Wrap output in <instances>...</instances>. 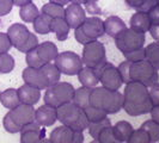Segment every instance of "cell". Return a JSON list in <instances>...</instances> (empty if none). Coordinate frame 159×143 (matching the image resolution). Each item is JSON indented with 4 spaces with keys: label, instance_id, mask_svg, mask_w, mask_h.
Returning <instances> with one entry per match:
<instances>
[{
    "label": "cell",
    "instance_id": "obj_1",
    "mask_svg": "<svg viewBox=\"0 0 159 143\" xmlns=\"http://www.w3.org/2000/svg\"><path fill=\"white\" fill-rule=\"evenodd\" d=\"M153 107L148 87L140 82L132 81L126 84L123 92V106L122 109L132 117L143 116L150 113Z\"/></svg>",
    "mask_w": 159,
    "mask_h": 143
},
{
    "label": "cell",
    "instance_id": "obj_2",
    "mask_svg": "<svg viewBox=\"0 0 159 143\" xmlns=\"http://www.w3.org/2000/svg\"><path fill=\"white\" fill-rule=\"evenodd\" d=\"M90 105L104 111L107 115H114L123 106V94L119 91H111L105 87H93L90 94Z\"/></svg>",
    "mask_w": 159,
    "mask_h": 143
},
{
    "label": "cell",
    "instance_id": "obj_3",
    "mask_svg": "<svg viewBox=\"0 0 159 143\" xmlns=\"http://www.w3.org/2000/svg\"><path fill=\"white\" fill-rule=\"evenodd\" d=\"M56 110H57V120L62 125L70 127L74 130L83 131V132L85 129H88L90 122L85 112L73 102L64 104Z\"/></svg>",
    "mask_w": 159,
    "mask_h": 143
},
{
    "label": "cell",
    "instance_id": "obj_4",
    "mask_svg": "<svg viewBox=\"0 0 159 143\" xmlns=\"http://www.w3.org/2000/svg\"><path fill=\"white\" fill-rule=\"evenodd\" d=\"M104 33V20L96 16L86 17L84 23L74 29V37L83 46L91 41L98 40Z\"/></svg>",
    "mask_w": 159,
    "mask_h": 143
},
{
    "label": "cell",
    "instance_id": "obj_5",
    "mask_svg": "<svg viewBox=\"0 0 159 143\" xmlns=\"http://www.w3.org/2000/svg\"><path fill=\"white\" fill-rule=\"evenodd\" d=\"M75 88L70 82L59 81L52 87H48L44 93V104L53 107H60L61 105L73 102Z\"/></svg>",
    "mask_w": 159,
    "mask_h": 143
},
{
    "label": "cell",
    "instance_id": "obj_6",
    "mask_svg": "<svg viewBox=\"0 0 159 143\" xmlns=\"http://www.w3.org/2000/svg\"><path fill=\"white\" fill-rule=\"evenodd\" d=\"M129 75H130V81L140 82L147 87L159 81L158 71L146 58L138 62H132Z\"/></svg>",
    "mask_w": 159,
    "mask_h": 143
},
{
    "label": "cell",
    "instance_id": "obj_7",
    "mask_svg": "<svg viewBox=\"0 0 159 143\" xmlns=\"http://www.w3.org/2000/svg\"><path fill=\"white\" fill-rule=\"evenodd\" d=\"M105 47L99 41H91L86 44H84L83 48V63L86 67H90L92 69H97L102 67L107 62V54H105Z\"/></svg>",
    "mask_w": 159,
    "mask_h": 143
},
{
    "label": "cell",
    "instance_id": "obj_8",
    "mask_svg": "<svg viewBox=\"0 0 159 143\" xmlns=\"http://www.w3.org/2000/svg\"><path fill=\"white\" fill-rule=\"evenodd\" d=\"M114 40H115L116 48L122 54H125V53H129L143 48L146 37H145V32L136 31L132 28H127L120 35H117Z\"/></svg>",
    "mask_w": 159,
    "mask_h": 143
},
{
    "label": "cell",
    "instance_id": "obj_9",
    "mask_svg": "<svg viewBox=\"0 0 159 143\" xmlns=\"http://www.w3.org/2000/svg\"><path fill=\"white\" fill-rule=\"evenodd\" d=\"M54 63L59 68L61 74L65 75H78L80 69L84 67L83 60L78 54L73 51H62L59 53L56 58L54 60Z\"/></svg>",
    "mask_w": 159,
    "mask_h": 143
},
{
    "label": "cell",
    "instance_id": "obj_10",
    "mask_svg": "<svg viewBox=\"0 0 159 143\" xmlns=\"http://www.w3.org/2000/svg\"><path fill=\"white\" fill-rule=\"evenodd\" d=\"M96 74L99 79V82L102 84V86L111 91H119L123 81L120 75V72L117 67H115L114 64L109 63L108 61L99 68L95 69Z\"/></svg>",
    "mask_w": 159,
    "mask_h": 143
},
{
    "label": "cell",
    "instance_id": "obj_11",
    "mask_svg": "<svg viewBox=\"0 0 159 143\" xmlns=\"http://www.w3.org/2000/svg\"><path fill=\"white\" fill-rule=\"evenodd\" d=\"M49 140L52 141V143H83L84 134L83 131H78L70 127L61 125L50 132Z\"/></svg>",
    "mask_w": 159,
    "mask_h": 143
},
{
    "label": "cell",
    "instance_id": "obj_12",
    "mask_svg": "<svg viewBox=\"0 0 159 143\" xmlns=\"http://www.w3.org/2000/svg\"><path fill=\"white\" fill-rule=\"evenodd\" d=\"M35 109L32 105H26V104H19L18 106H16L15 109L10 110L8 113L12 117V119L16 122V124H18L20 128H23L24 125L35 122Z\"/></svg>",
    "mask_w": 159,
    "mask_h": 143
},
{
    "label": "cell",
    "instance_id": "obj_13",
    "mask_svg": "<svg viewBox=\"0 0 159 143\" xmlns=\"http://www.w3.org/2000/svg\"><path fill=\"white\" fill-rule=\"evenodd\" d=\"M64 18L71 29H77L86 19V12L81 5L71 2L65 7Z\"/></svg>",
    "mask_w": 159,
    "mask_h": 143
},
{
    "label": "cell",
    "instance_id": "obj_14",
    "mask_svg": "<svg viewBox=\"0 0 159 143\" xmlns=\"http://www.w3.org/2000/svg\"><path fill=\"white\" fill-rule=\"evenodd\" d=\"M22 76L25 84L39 88V89H47L48 81L44 75L43 71L41 68H32V67H26L22 73Z\"/></svg>",
    "mask_w": 159,
    "mask_h": 143
},
{
    "label": "cell",
    "instance_id": "obj_15",
    "mask_svg": "<svg viewBox=\"0 0 159 143\" xmlns=\"http://www.w3.org/2000/svg\"><path fill=\"white\" fill-rule=\"evenodd\" d=\"M42 128L36 120L24 125L20 130V143H36L41 138H44L46 129Z\"/></svg>",
    "mask_w": 159,
    "mask_h": 143
},
{
    "label": "cell",
    "instance_id": "obj_16",
    "mask_svg": "<svg viewBox=\"0 0 159 143\" xmlns=\"http://www.w3.org/2000/svg\"><path fill=\"white\" fill-rule=\"evenodd\" d=\"M7 35L10 41H11L12 47H15L18 50L26 42V40L29 38L30 31L26 28V25L15 23L7 29Z\"/></svg>",
    "mask_w": 159,
    "mask_h": 143
},
{
    "label": "cell",
    "instance_id": "obj_17",
    "mask_svg": "<svg viewBox=\"0 0 159 143\" xmlns=\"http://www.w3.org/2000/svg\"><path fill=\"white\" fill-rule=\"evenodd\" d=\"M35 120L41 127H52L57 120V110L56 107L43 104L35 111Z\"/></svg>",
    "mask_w": 159,
    "mask_h": 143
},
{
    "label": "cell",
    "instance_id": "obj_18",
    "mask_svg": "<svg viewBox=\"0 0 159 143\" xmlns=\"http://www.w3.org/2000/svg\"><path fill=\"white\" fill-rule=\"evenodd\" d=\"M18 92V97L22 104H26V105H35L39 103L41 98V89L30 86L28 84H24L20 87L17 89Z\"/></svg>",
    "mask_w": 159,
    "mask_h": 143
},
{
    "label": "cell",
    "instance_id": "obj_19",
    "mask_svg": "<svg viewBox=\"0 0 159 143\" xmlns=\"http://www.w3.org/2000/svg\"><path fill=\"white\" fill-rule=\"evenodd\" d=\"M130 28L133 30L140 32H148L150 28H151V20H150V17L147 12H143V11H136L133 16L130 17Z\"/></svg>",
    "mask_w": 159,
    "mask_h": 143
},
{
    "label": "cell",
    "instance_id": "obj_20",
    "mask_svg": "<svg viewBox=\"0 0 159 143\" xmlns=\"http://www.w3.org/2000/svg\"><path fill=\"white\" fill-rule=\"evenodd\" d=\"M126 29H127L126 23L117 16H110L104 20V32L112 38H115Z\"/></svg>",
    "mask_w": 159,
    "mask_h": 143
},
{
    "label": "cell",
    "instance_id": "obj_21",
    "mask_svg": "<svg viewBox=\"0 0 159 143\" xmlns=\"http://www.w3.org/2000/svg\"><path fill=\"white\" fill-rule=\"evenodd\" d=\"M36 50H37V54L41 57V60L44 62V63H48V62H53L56 58V56L59 54L57 51V47L55 46V43L50 42V41H46L43 43H40L37 47H36Z\"/></svg>",
    "mask_w": 159,
    "mask_h": 143
},
{
    "label": "cell",
    "instance_id": "obj_22",
    "mask_svg": "<svg viewBox=\"0 0 159 143\" xmlns=\"http://www.w3.org/2000/svg\"><path fill=\"white\" fill-rule=\"evenodd\" d=\"M70 25L65 20V18H53L52 24H50V31L54 32L57 41L64 42L68 38V33H70Z\"/></svg>",
    "mask_w": 159,
    "mask_h": 143
},
{
    "label": "cell",
    "instance_id": "obj_23",
    "mask_svg": "<svg viewBox=\"0 0 159 143\" xmlns=\"http://www.w3.org/2000/svg\"><path fill=\"white\" fill-rule=\"evenodd\" d=\"M78 80L81 84V86H85V87L93 88L98 85L99 79L96 74L95 69L90 68V67H83L80 72L78 73Z\"/></svg>",
    "mask_w": 159,
    "mask_h": 143
},
{
    "label": "cell",
    "instance_id": "obj_24",
    "mask_svg": "<svg viewBox=\"0 0 159 143\" xmlns=\"http://www.w3.org/2000/svg\"><path fill=\"white\" fill-rule=\"evenodd\" d=\"M0 103L7 110H12L16 106H18L20 104V100H19L16 88H7L0 92Z\"/></svg>",
    "mask_w": 159,
    "mask_h": 143
},
{
    "label": "cell",
    "instance_id": "obj_25",
    "mask_svg": "<svg viewBox=\"0 0 159 143\" xmlns=\"http://www.w3.org/2000/svg\"><path fill=\"white\" fill-rule=\"evenodd\" d=\"M133 130H134L133 125L129 122H127V120H120L115 125H112L114 135L121 143L127 141L128 137L133 132Z\"/></svg>",
    "mask_w": 159,
    "mask_h": 143
},
{
    "label": "cell",
    "instance_id": "obj_26",
    "mask_svg": "<svg viewBox=\"0 0 159 143\" xmlns=\"http://www.w3.org/2000/svg\"><path fill=\"white\" fill-rule=\"evenodd\" d=\"M52 17L47 16L44 13H40L37 18L32 22V26L36 33L40 35H48L50 33V24H52Z\"/></svg>",
    "mask_w": 159,
    "mask_h": 143
},
{
    "label": "cell",
    "instance_id": "obj_27",
    "mask_svg": "<svg viewBox=\"0 0 159 143\" xmlns=\"http://www.w3.org/2000/svg\"><path fill=\"white\" fill-rule=\"evenodd\" d=\"M91 89L90 87L85 86H80L79 88L75 89L74 97H73V103L81 107L83 110L90 106V94H91Z\"/></svg>",
    "mask_w": 159,
    "mask_h": 143
},
{
    "label": "cell",
    "instance_id": "obj_28",
    "mask_svg": "<svg viewBox=\"0 0 159 143\" xmlns=\"http://www.w3.org/2000/svg\"><path fill=\"white\" fill-rule=\"evenodd\" d=\"M41 69L43 71L46 78H47L48 81V87H52L53 85H55L56 82L60 81V76H61V73L59 71V68L55 66V63L53 62H48V63H44Z\"/></svg>",
    "mask_w": 159,
    "mask_h": 143
},
{
    "label": "cell",
    "instance_id": "obj_29",
    "mask_svg": "<svg viewBox=\"0 0 159 143\" xmlns=\"http://www.w3.org/2000/svg\"><path fill=\"white\" fill-rule=\"evenodd\" d=\"M39 15H40V11L34 2L23 5V6H20V10H19V17L25 23H32Z\"/></svg>",
    "mask_w": 159,
    "mask_h": 143
},
{
    "label": "cell",
    "instance_id": "obj_30",
    "mask_svg": "<svg viewBox=\"0 0 159 143\" xmlns=\"http://www.w3.org/2000/svg\"><path fill=\"white\" fill-rule=\"evenodd\" d=\"M145 55L146 60L159 72V42L150 43L145 47Z\"/></svg>",
    "mask_w": 159,
    "mask_h": 143
},
{
    "label": "cell",
    "instance_id": "obj_31",
    "mask_svg": "<svg viewBox=\"0 0 159 143\" xmlns=\"http://www.w3.org/2000/svg\"><path fill=\"white\" fill-rule=\"evenodd\" d=\"M140 128L147 132V135L150 137V142L151 143L159 142V124L158 123H156L154 120L150 119V120L143 122V125Z\"/></svg>",
    "mask_w": 159,
    "mask_h": 143
},
{
    "label": "cell",
    "instance_id": "obj_32",
    "mask_svg": "<svg viewBox=\"0 0 159 143\" xmlns=\"http://www.w3.org/2000/svg\"><path fill=\"white\" fill-rule=\"evenodd\" d=\"M42 13L52 17V18H64L65 17V7L61 5H57L54 2H47L42 6Z\"/></svg>",
    "mask_w": 159,
    "mask_h": 143
},
{
    "label": "cell",
    "instance_id": "obj_33",
    "mask_svg": "<svg viewBox=\"0 0 159 143\" xmlns=\"http://www.w3.org/2000/svg\"><path fill=\"white\" fill-rule=\"evenodd\" d=\"M110 125H111V123H110V119L108 118V117L102 119V120H99V122H91L88 127L89 134H90V136L93 140H97L99 134L103 131L105 128L110 127Z\"/></svg>",
    "mask_w": 159,
    "mask_h": 143
},
{
    "label": "cell",
    "instance_id": "obj_34",
    "mask_svg": "<svg viewBox=\"0 0 159 143\" xmlns=\"http://www.w3.org/2000/svg\"><path fill=\"white\" fill-rule=\"evenodd\" d=\"M15 58L8 53H0V74H8L15 68Z\"/></svg>",
    "mask_w": 159,
    "mask_h": 143
},
{
    "label": "cell",
    "instance_id": "obj_35",
    "mask_svg": "<svg viewBox=\"0 0 159 143\" xmlns=\"http://www.w3.org/2000/svg\"><path fill=\"white\" fill-rule=\"evenodd\" d=\"M84 112H85V115H86V117H88L90 123L91 122H99V120H102V119L108 117V115L104 111L97 109V107H93L91 105L89 107H86V109H84Z\"/></svg>",
    "mask_w": 159,
    "mask_h": 143
},
{
    "label": "cell",
    "instance_id": "obj_36",
    "mask_svg": "<svg viewBox=\"0 0 159 143\" xmlns=\"http://www.w3.org/2000/svg\"><path fill=\"white\" fill-rule=\"evenodd\" d=\"M127 143H151L150 142V137L147 135V132L140 129L133 130V132L130 134V136L128 137V140L126 141Z\"/></svg>",
    "mask_w": 159,
    "mask_h": 143
},
{
    "label": "cell",
    "instance_id": "obj_37",
    "mask_svg": "<svg viewBox=\"0 0 159 143\" xmlns=\"http://www.w3.org/2000/svg\"><path fill=\"white\" fill-rule=\"evenodd\" d=\"M25 61L28 63V67H32V68H41L44 64V62L41 60V57L37 54L36 48L25 54Z\"/></svg>",
    "mask_w": 159,
    "mask_h": 143
},
{
    "label": "cell",
    "instance_id": "obj_38",
    "mask_svg": "<svg viewBox=\"0 0 159 143\" xmlns=\"http://www.w3.org/2000/svg\"><path fill=\"white\" fill-rule=\"evenodd\" d=\"M97 140H98L101 143H121L119 140L115 137V135H114V131H112L111 125L105 128L103 131L99 134V136H98Z\"/></svg>",
    "mask_w": 159,
    "mask_h": 143
},
{
    "label": "cell",
    "instance_id": "obj_39",
    "mask_svg": "<svg viewBox=\"0 0 159 143\" xmlns=\"http://www.w3.org/2000/svg\"><path fill=\"white\" fill-rule=\"evenodd\" d=\"M2 124H4L5 130L10 134H17V132H20V130H22V128L19 127L18 124H16V122L12 119V117L10 116L8 112L5 115V117L2 119Z\"/></svg>",
    "mask_w": 159,
    "mask_h": 143
},
{
    "label": "cell",
    "instance_id": "obj_40",
    "mask_svg": "<svg viewBox=\"0 0 159 143\" xmlns=\"http://www.w3.org/2000/svg\"><path fill=\"white\" fill-rule=\"evenodd\" d=\"M39 44H40V43H39V38H37V36H36L35 33H31V32H30L29 38L26 40V42H25V43H24L23 46L19 48L18 50H19L20 53L26 54L28 51H30V50H32V49H35Z\"/></svg>",
    "mask_w": 159,
    "mask_h": 143
},
{
    "label": "cell",
    "instance_id": "obj_41",
    "mask_svg": "<svg viewBox=\"0 0 159 143\" xmlns=\"http://www.w3.org/2000/svg\"><path fill=\"white\" fill-rule=\"evenodd\" d=\"M130 63H132V62H129V61L126 60L125 62H121V63L119 64V67H117L123 84H129V82H132V81H130V75H129V73H130Z\"/></svg>",
    "mask_w": 159,
    "mask_h": 143
},
{
    "label": "cell",
    "instance_id": "obj_42",
    "mask_svg": "<svg viewBox=\"0 0 159 143\" xmlns=\"http://www.w3.org/2000/svg\"><path fill=\"white\" fill-rule=\"evenodd\" d=\"M123 56L126 57V60L129 62H138V61H141L145 60V48H140V49H136L133 51H129V53H125Z\"/></svg>",
    "mask_w": 159,
    "mask_h": 143
},
{
    "label": "cell",
    "instance_id": "obj_43",
    "mask_svg": "<svg viewBox=\"0 0 159 143\" xmlns=\"http://www.w3.org/2000/svg\"><path fill=\"white\" fill-rule=\"evenodd\" d=\"M11 48L12 44L8 38L7 32H0V53H8Z\"/></svg>",
    "mask_w": 159,
    "mask_h": 143
},
{
    "label": "cell",
    "instance_id": "obj_44",
    "mask_svg": "<svg viewBox=\"0 0 159 143\" xmlns=\"http://www.w3.org/2000/svg\"><path fill=\"white\" fill-rule=\"evenodd\" d=\"M148 93H150V97H151L153 106L159 105V81L148 87Z\"/></svg>",
    "mask_w": 159,
    "mask_h": 143
},
{
    "label": "cell",
    "instance_id": "obj_45",
    "mask_svg": "<svg viewBox=\"0 0 159 143\" xmlns=\"http://www.w3.org/2000/svg\"><path fill=\"white\" fill-rule=\"evenodd\" d=\"M85 7L90 15H99L101 13V7L98 5V0H88L85 4Z\"/></svg>",
    "mask_w": 159,
    "mask_h": 143
},
{
    "label": "cell",
    "instance_id": "obj_46",
    "mask_svg": "<svg viewBox=\"0 0 159 143\" xmlns=\"http://www.w3.org/2000/svg\"><path fill=\"white\" fill-rule=\"evenodd\" d=\"M13 7L12 0H0V17L8 15Z\"/></svg>",
    "mask_w": 159,
    "mask_h": 143
},
{
    "label": "cell",
    "instance_id": "obj_47",
    "mask_svg": "<svg viewBox=\"0 0 159 143\" xmlns=\"http://www.w3.org/2000/svg\"><path fill=\"white\" fill-rule=\"evenodd\" d=\"M147 13L152 24H159V5H154Z\"/></svg>",
    "mask_w": 159,
    "mask_h": 143
},
{
    "label": "cell",
    "instance_id": "obj_48",
    "mask_svg": "<svg viewBox=\"0 0 159 143\" xmlns=\"http://www.w3.org/2000/svg\"><path fill=\"white\" fill-rule=\"evenodd\" d=\"M129 7L135 8L136 11H139L143 6V4L146 2V0H125Z\"/></svg>",
    "mask_w": 159,
    "mask_h": 143
},
{
    "label": "cell",
    "instance_id": "obj_49",
    "mask_svg": "<svg viewBox=\"0 0 159 143\" xmlns=\"http://www.w3.org/2000/svg\"><path fill=\"white\" fill-rule=\"evenodd\" d=\"M148 31L151 33L152 38L156 42H159V24H152Z\"/></svg>",
    "mask_w": 159,
    "mask_h": 143
},
{
    "label": "cell",
    "instance_id": "obj_50",
    "mask_svg": "<svg viewBox=\"0 0 159 143\" xmlns=\"http://www.w3.org/2000/svg\"><path fill=\"white\" fill-rule=\"evenodd\" d=\"M150 113H151V119H152V120H154L156 123H158V124H159V105L153 106Z\"/></svg>",
    "mask_w": 159,
    "mask_h": 143
},
{
    "label": "cell",
    "instance_id": "obj_51",
    "mask_svg": "<svg viewBox=\"0 0 159 143\" xmlns=\"http://www.w3.org/2000/svg\"><path fill=\"white\" fill-rule=\"evenodd\" d=\"M13 1V5H16V6H23V5H26V4H29V2H32V0H12Z\"/></svg>",
    "mask_w": 159,
    "mask_h": 143
},
{
    "label": "cell",
    "instance_id": "obj_52",
    "mask_svg": "<svg viewBox=\"0 0 159 143\" xmlns=\"http://www.w3.org/2000/svg\"><path fill=\"white\" fill-rule=\"evenodd\" d=\"M50 2H54V4H57V5H61V6H65V5H68L71 1L70 0H49Z\"/></svg>",
    "mask_w": 159,
    "mask_h": 143
},
{
    "label": "cell",
    "instance_id": "obj_53",
    "mask_svg": "<svg viewBox=\"0 0 159 143\" xmlns=\"http://www.w3.org/2000/svg\"><path fill=\"white\" fill-rule=\"evenodd\" d=\"M71 2H74V4H79V5H84L88 0H70Z\"/></svg>",
    "mask_w": 159,
    "mask_h": 143
},
{
    "label": "cell",
    "instance_id": "obj_54",
    "mask_svg": "<svg viewBox=\"0 0 159 143\" xmlns=\"http://www.w3.org/2000/svg\"><path fill=\"white\" fill-rule=\"evenodd\" d=\"M36 143H52V141L49 138H41L40 141H37Z\"/></svg>",
    "mask_w": 159,
    "mask_h": 143
},
{
    "label": "cell",
    "instance_id": "obj_55",
    "mask_svg": "<svg viewBox=\"0 0 159 143\" xmlns=\"http://www.w3.org/2000/svg\"><path fill=\"white\" fill-rule=\"evenodd\" d=\"M90 143H101V142H99L98 140H92V141H91Z\"/></svg>",
    "mask_w": 159,
    "mask_h": 143
},
{
    "label": "cell",
    "instance_id": "obj_56",
    "mask_svg": "<svg viewBox=\"0 0 159 143\" xmlns=\"http://www.w3.org/2000/svg\"><path fill=\"white\" fill-rule=\"evenodd\" d=\"M157 5H159V0H157Z\"/></svg>",
    "mask_w": 159,
    "mask_h": 143
}]
</instances>
